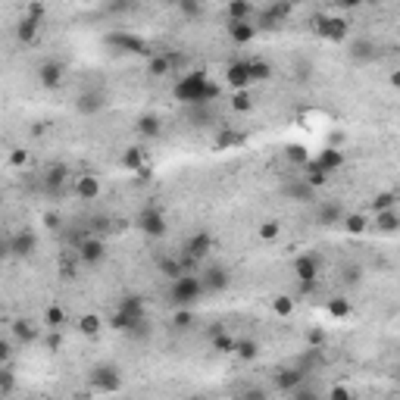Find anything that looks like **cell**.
<instances>
[{"label": "cell", "mask_w": 400, "mask_h": 400, "mask_svg": "<svg viewBox=\"0 0 400 400\" xmlns=\"http://www.w3.org/2000/svg\"><path fill=\"white\" fill-rule=\"evenodd\" d=\"M172 97L184 106H210L213 100L222 97V88L204 73V69H191L172 85Z\"/></svg>", "instance_id": "6da1fadb"}, {"label": "cell", "mask_w": 400, "mask_h": 400, "mask_svg": "<svg viewBox=\"0 0 400 400\" xmlns=\"http://www.w3.org/2000/svg\"><path fill=\"white\" fill-rule=\"evenodd\" d=\"M204 282H200V276L197 272H184V276L172 278L169 285V303L175 309H191L200 303V297H204Z\"/></svg>", "instance_id": "7a4b0ae2"}, {"label": "cell", "mask_w": 400, "mask_h": 400, "mask_svg": "<svg viewBox=\"0 0 400 400\" xmlns=\"http://www.w3.org/2000/svg\"><path fill=\"white\" fill-rule=\"evenodd\" d=\"M122 369L116 366V363H97V366L88 372V388H91L94 394H116L122 391Z\"/></svg>", "instance_id": "3957f363"}, {"label": "cell", "mask_w": 400, "mask_h": 400, "mask_svg": "<svg viewBox=\"0 0 400 400\" xmlns=\"http://www.w3.org/2000/svg\"><path fill=\"white\" fill-rule=\"evenodd\" d=\"M104 44L106 47H113V50H119V53H141V57H151V44H147L141 35H135V32H110L104 38Z\"/></svg>", "instance_id": "277c9868"}, {"label": "cell", "mask_w": 400, "mask_h": 400, "mask_svg": "<svg viewBox=\"0 0 400 400\" xmlns=\"http://www.w3.org/2000/svg\"><path fill=\"white\" fill-rule=\"evenodd\" d=\"M135 225H138L147 238H163L166 231H169V222H166L160 207H144V210L138 213V219H135Z\"/></svg>", "instance_id": "5b68a950"}, {"label": "cell", "mask_w": 400, "mask_h": 400, "mask_svg": "<svg viewBox=\"0 0 400 400\" xmlns=\"http://www.w3.org/2000/svg\"><path fill=\"white\" fill-rule=\"evenodd\" d=\"M182 250H184V266H194V263H200L213 250V235L210 231H194V235L182 244Z\"/></svg>", "instance_id": "8992f818"}, {"label": "cell", "mask_w": 400, "mask_h": 400, "mask_svg": "<svg viewBox=\"0 0 400 400\" xmlns=\"http://www.w3.org/2000/svg\"><path fill=\"white\" fill-rule=\"evenodd\" d=\"M347 19H341V16H322L319 22H316V35L325 41H335V44H341V41H347Z\"/></svg>", "instance_id": "52a82bcc"}, {"label": "cell", "mask_w": 400, "mask_h": 400, "mask_svg": "<svg viewBox=\"0 0 400 400\" xmlns=\"http://www.w3.org/2000/svg\"><path fill=\"white\" fill-rule=\"evenodd\" d=\"M35 250H38V235L32 229H16L10 235V254L16 260H28V256H35Z\"/></svg>", "instance_id": "ba28073f"}, {"label": "cell", "mask_w": 400, "mask_h": 400, "mask_svg": "<svg viewBox=\"0 0 400 400\" xmlns=\"http://www.w3.org/2000/svg\"><path fill=\"white\" fill-rule=\"evenodd\" d=\"M73 194L79 197V200H97L100 191H104V184H100L97 175H91V172H82V175H73Z\"/></svg>", "instance_id": "9c48e42d"}, {"label": "cell", "mask_w": 400, "mask_h": 400, "mask_svg": "<svg viewBox=\"0 0 400 400\" xmlns=\"http://www.w3.org/2000/svg\"><path fill=\"white\" fill-rule=\"evenodd\" d=\"M303 381H307V369H301V363L297 366H288V369H278L276 372V388L285 394H294L303 388Z\"/></svg>", "instance_id": "30bf717a"}, {"label": "cell", "mask_w": 400, "mask_h": 400, "mask_svg": "<svg viewBox=\"0 0 400 400\" xmlns=\"http://www.w3.org/2000/svg\"><path fill=\"white\" fill-rule=\"evenodd\" d=\"M75 256H79L85 266H97V263L106 256V247L100 238H82V241L75 244Z\"/></svg>", "instance_id": "8fae6325"}, {"label": "cell", "mask_w": 400, "mask_h": 400, "mask_svg": "<svg viewBox=\"0 0 400 400\" xmlns=\"http://www.w3.org/2000/svg\"><path fill=\"white\" fill-rule=\"evenodd\" d=\"M225 85L231 91H250V75H247V59H231L225 66Z\"/></svg>", "instance_id": "7c38bea8"}, {"label": "cell", "mask_w": 400, "mask_h": 400, "mask_svg": "<svg viewBox=\"0 0 400 400\" xmlns=\"http://www.w3.org/2000/svg\"><path fill=\"white\" fill-rule=\"evenodd\" d=\"M104 106H106V94L100 91V88H88V91H82L79 100H75V110H79L82 116H97Z\"/></svg>", "instance_id": "4fadbf2b"}, {"label": "cell", "mask_w": 400, "mask_h": 400, "mask_svg": "<svg viewBox=\"0 0 400 400\" xmlns=\"http://www.w3.org/2000/svg\"><path fill=\"white\" fill-rule=\"evenodd\" d=\"M200 282H204V291H207V294H219V291L229 288L231 272L225 269V266H210V269L200 272Z\"/></svg>", "instance_id": "5bb4252c"}, {"label": "cell", "mask_w": 400, "mask_h": 400, "mask_svg": "<svg viewBox=\"0 0 400 400\" xmlns=\"http://www.w3.org/2000/svg\"><path fill=\"white\" fill-rule=\"evenodd\" d=\"M294 276L301 285H316L319 282V260L313 254H301L294 260Z\"/></svg>", "instance_id": "9a60e30c"}, {"label": "cell", "mask_w": 400, "mask_h": 400, "mask_svg": "<svg viewBox=\"0 0 400 400\" xmlns=\"http://www.w3.org/2000/svg\"><path fill=\"white\" fill-rule=\"evenodd\" d=\"M38 82L44 88H59L66 82V66L59 63V59H44V63L38 66Z\"/></svg>", "instance_id": "2e32d148"}, {"label": "cell", "mask_w": 400, "mask_h": 400, "mask_svg": "<svg viewBox=\"0 0 400 400\" xmlns=\"http://www.w3.org/2000/svg\"><path fill=\"white\" fill-rule=\"evenodd\" d=\"M285 16H291V7H288V3H276V7H266L260 16H254V26H256V32H260V28L269 32V28L282 26Z\"/></svg>", "instance_id": "e0dca14e"}, {"label": "cell", "mask_w": 400, "mask_h": 400, "mask_svg": "<svg viewBox=\"0 0 400 400\" xmlns=\"http://www.w3.org/2000/svg\"><path fill=\"white\" fill-rule=\"evenodd\" d=\"M282 194L291 197V200H297V204H316V200H319V197H316V191L309 188V184L303 182L301 175L291 178V182H285V184H282Z\"/></svg>", "instance_id": "ac0fdd59"}, {"label": "cell", "mask_w": 400, "mask_h": 400, "mask_svg": "<svg viewBox=\"0 0 400 400\" xmlns=\"http://www.w3.org/2000/svg\"><path fill=\"white\" fill-rule=\"evenodd\" d=\"M225 35L235 47H247L256 41V26L254 22H225Z\"/></svg>", "instance_id": "d6986e66"}, {"label": "cell", "mask_w": 400, "mask_h": 400, "mask_svg": "<svg viewBox=\"0 0 400 400\" xmlns=\"http://www.w3.org/2000/svg\"><path fill=\"white\" fill-rule=\"evenodd\" d=\"M69 182H73V172H69V166H63V163H53L50 169L44 172V191H50V194H59Z\"/></svg>", "instance_id": "ffe728a7"}, {"label": "cell", "mask_w": 400, "mask_h": 400, "mask_svg": "<svg viewBox=\"0 0 400 400\" xmlns=\"http://www.w3.org/2000/svg\"><path fill=\"white\" fill-rule=\"evenodd\" d=\"M178 57L175 53H151V59H147V75L151 79H163V75H172V69H175Z\"/></svg>", "instance_id": "44dd1931"}, {"label": "cell", "mask_w": 400, "mask_h": 400, "mask_svg": "<svg viewBox=\"0 0 400 400\" xmlns=\"http://www.w3.org/2000/svg\"><path fill=\"white\" fill-rule=\"evenodd\" d=\"M116 313L135 316V319H147V303H144V297H138V294H125L122 301L116 303Z\"/></svg>", "instance_id": "7402d4cb"}, {"label": "cell", "mask_w": 400, "mask_h": 400, "mask_svg": "<svg viewBox=\"0 0 400 400\" xmlns=\"http://www.w3.org/2000/svg\"><path fill=\"white\" fill-rule=\"evenodd\" d=\"M254 16H256V7L247 3V0H235V3L225 7V22H254Z\"/></svg>", "instance_id": "603a6c76"}, {"label": "cell", "mask_w": 400, "mask_h": 400, "mask_svg": "<svg viewBox=\"0 0 400 400\" xmlns=\"http://www.w3.org/2000/svg\"><path fill=\"white\" fill-rule=\"evenodd\" d=\"M135 128H138L141 138H160V135H163V119H160L157 113H144V116H138Z\"/></svg>", "instance_id": "cb8c5ba5"}, {"label": "cell", "mask_w": 400, "mask_h": 400, "mask_svg": "<svg viewBox=\"0 0 400 400\" xmlns=\"http://www.w3.org/2000/svg\"><path fill=\"white\" fill-rule=\"evenodd\" d=\"M316 219H319V225H338L344 219V210H341V204L338 200H322L319 204V213H316Z\"/></svg>", "instance_id": "d4e9b609"}, {"label": "cell", "mask_w": 400, "mask_h": 400, "mask_svg": "<svg viewBox=\"0 0 400 400\" xmlns=\"http://www.w3.org/2000/svg\"><path fill=\"white\" fill-rule=\"evenodd\" d=\"M247 75H250V85H256V82H269L276 73H272L269 59L254 57V59H247Z\"/></svg>", "instance_id": "484cf974"}, {"label": "cell", "mask_w": 400, "mask_h": 400, "mask_svg": "<svg viewBox=\"0 0 400 400\" xmlns=\"http://www.w3.org/2000/svg\"><path fill=\"white\" fill-rule=\"evenodd\" d=\"M375 41L372 38H356V41H350V59H356V63H369V59H375Z\"/></svg>", "instance_id": "4316f807"}, {"label": "cell", "mask_w": 400, "mask_h": 400, "mask_svg": "<svg viewBox=\"0 0 400 400\" xmlns=\"http://www.w3.org/2000/svg\"><path fill=\"white\" fill-rule=\"evenodd\" d=\"M375 231H379V235H394V231L400 229V216H397V210H385V213H375V219L372 222Z\"/></svg>", "instance_id": "83f0119b"}, {"label": "cell", "mask_w": 400, "mask_h": 400, "mask_svg": "<svg viewBox=\"0 0 400 400\" xmlns=\"http://www.w3.org/2000/svg\"><path fill=\"white\" fill-rule=\"evenodd\" d=\"M122 166L128 172H141L144 166H151V160H147V151L144 147H128V151L122 153Z\"/></svg>", "instance_id": "f1b7e54d"}, {"label": "cell", "mask_w": 400, "mask_h": 400, "mask_svg": "<svg viewBox=\"0 0 400 400\" xmlns=\"http://www.w3.org/2000/svg\"><path fill=\"white\" fill-rule=\"evenodd\" d=\"M316 163H319L322 169L332 175V172H338L344 166V151H338V147H325V151L316 157Z\"/></svg>", "instance_id": "f546056e"}, {"label": "cell", "mask_w": 400, "mask_h": 400, "mask_svg": "<svg viewBox=\"0 0 400 400\" xmlns=\"http://www.w3.org/2000/svg\"><path fill=\"white\" fill-rule=\"evenodd\" d=\"M301 178H303V182H307V184H309V188H313V191H319L322 184L328 182V172L322 169V166L316 163V160H309V163L303 166V175H301Z\"/></svg>", "instance_id": "4dcf8cb0"}, {"label": "cell", "mask_w": 400, "mask_h": 400, "mask_svg": "<svg viewBox=\"0 0 400 400\" xmlns=\"http://www.w3.org/2000/svg\"><path fill=\"white\" fill-rule=\"evenodd\" d=\"M38 32H41V22H35V19H26V16H22V19L16 22V38H19L22 44H35V41H38Z\"/></svg>", "instance_id": "1f68e13d"}, {"label": "cell", "mask_w": 400, "mask_h": 400, "mask_svg": "<svg viewBox=\"0 0 400 400\" xmlns=\"http://www.w3.org/2000/svg\"><path fill=\"white\" fill-rule=\"evenodd\" d=\"M325 313L332 316V319H350L354 303H350L347 297H332V301H325Z\"/></svg>", "instance_id": "d6a6232c"}, {"label": "cell", "mask_w": 400, "mask_h": 400, "mask_svg": "<svg viewBox=\"0 0 400 400\" xmlns=\"http://www.w3.org/2000/svg\"><path fill=\"white\" fill-rule=\"evenodd\" d=\"M372 213H385V210H397V191H379L369 204Z\"/></svg>", "instance_id": "836d02e7"}, {"label": "cell", "mask_w": 400, "mask_h": 400, "mask_svg": "<svg viewBox=\"0 0 400 400\" xmlns=\"http://www.w3.org/2000/svg\"><path fill=\"white\" fill-rule=\"evenodd\" d=\"M75 328H79L85 338H97L100 335V328H104V322H100L97 313H85L79 322H75Z\"/></svg>", "instance_id": "e575fe53"}, {"label": "cell", "mask_w": 400, "mask_h": 400, "mask_svg": "<svg viewBox=\"0 0 400 400\" xmlns=\"http://www.w3.org/2000/svg\"><path fill=\"white\" fill-rule=\"evenodd\" d=\"M13 335L19 338L22 344H32L35 338H38V325H35L32 319H16L13 322Z\"/></svg>", "instance_id": "d590c367"}, {"label": "cell", "mask_w": 400, "mask_h": 400, "mask_svg": "<svg viewBox=\"0 0 400 400\" xmlns=\"http://www.w3.org/2000/svg\"><path fill=\"white\" fill-rule=\"evenodd\" d=\"M256 354H260V344L250 341V338H244V341H235V354H231V356L250 363V360H256Z\"/></svg>", "instance_id": "8d00e7d4"}, {"label": "cell", "mask_w": 400, "mask_h": 400, "mask_svg": "<svg viewBox=\"0 0 400 400\" xmlns=\"http://www.w3.org/2000/svg\"><path fill=\"white\" fill-rule=\"evenodd\" d=\"M341 222H344V229H347L350 235H363V231L369 229V219L363 216V213H344Z\"/></svg>", "instance_id": "74e56055"}, {"label": "cell", "mask_w": 400, "mask_h": 400, "mask_svg": "<svg viewBox=\"0 0 400 400\" xmlns=\"http://www.w3.org/2000/svg\"><path fill=\"white\" fill-rule=\"evenodd\" d=\"M229 106L235 113H250V110H254V94H250V91H231Z\"/></svg>", "instance_id": "f35d334b"}, {"label": "cell", "mask_w": 400, "mask_h": 400, "mask_svg": "<svg viewBox=\"0 0 400 400\" xmlns=\"http://www.w3.org/2000/svg\"><path fill=\"white\" fill-rule=\"evenodd\" d=\"M235 341L238 338H231L229 332H219V335H213V350H216V354H225V356H231L235 354Z\"/></svg>", "instance_id": "ab89813d"}, {"label": "cell", "mask_w": 400, "mask_h": 400, "mask_svg": "<svg viewBox=\"0 0 400 400\" xmlns=\"http://www.w3.org/2000/svg\"><path fill=\"white\" fill-rule=\"evenodd\" d=\"M160 272L169 278H178V276H184V263L175 260V256H160Z\"/></svg>", "instance_id": "60d3db41"}, {"label": "cell", "mask_w": 400, "mask_h": 400, "mask_svg": "<svg viewBox=\"0 0 400 400\" xmlns=\"http://www.w3.org/2000/svg\"><path fill=\"white\" fill-rule=\"evenodd\" d=\"M285 157H288L291 166H301V169L309 163V153H307V147H303V144H288V147H285Z\"/></svg>", "instance_id": "b9f144b4"}, {"label": "cell", "mask_w": 400, "mask_h": 400, "mask_svg": "<svg viewBox=\"0 0 400 400\" xmlns=\"http://www.w3.org/2000/svg\"><path fill=\"white\" fill-rule=\"evenodd\" d=\"M44 325H47V328H53V332H57V328H63V325H66V313H63V307L50 303V307L44 309Z\"/></svg>", "instance_id": "7bdbcfd3"}, {"label": "cell", "mask_w": 400, "mask_h": 400, "mask_svg": "<svg viewBox=\"0 0 400 400\" xmlns=\"http://www.w3.org/2000/svg\"><path fill=\"white\" fill-rule=\"evenodd\" d=\"M175 10L182 16H188V19H200V16H204V3H200V0H178Z\"/></svg>", "instance_id": "ee69618b"}, {"label": "cell", "mask_w": 400, "mask_h": 400, "mask_svg": "<svg viewBox=\"0 0 400 400\" xmlns=\"http://www.w3.org/2000/svg\"><path fill=\"white\" fill-rule=\"evenodd\" d=\"M256 235H260L263 241H276V238L282 235V222H278V219H266V222H260Z\"/></svg>", "instance_id": "f6af8a7d"}, {"label": "cell", "mask_w": 400, "mask_h": 400, "mask_svg": "<svg viewBox=\"0 0 400 400\" xmlns=\"http://www.w3.org/2000/svg\"><path fill=\"white\" fill-rule=\"evenodd\" d=\"M272 313H276V316H282V319H288V316L294 313V297L278 294L276 301H272Z\"/></svg>", "instance_id": "bcb514c9"}, {"label": "cell", "mask_w": 400, "mask_h": 400, "mask_svg": "<svg viewBox=\"0 0 400 400\" xmlns=\"http://www.w3.org/2000/svg\"><path fill=\"white\" fill-rule=\"evenodd\" d=\"M309 350H325V328H309Z\"/></svg>", "instance_id": "7dc6e473"}, {"label": "cell", "mask_w": 400, "mask_h": 400, "mask_svg": "<svg viewBox=\"0 0 400 400\" xmlns=\"http://www.w3.org/2000/svg\"><path fill=\"white\" fill-rule=\"evenodd\" d=\"M22 16H26V19H35V22H44L47 7H44V3H28L26 13H22Z\"/></svg>", "instance_id": "c3c4849f"}, {"label": "cell", "mask_w": 400, "mask_h": 400, "mask_svg": "<svg viewBox=\"0 0 400 400\" xmlns=\"http://www.w3.org/2000/svg\"><path fill=\"white\" fill-rule=\"evenodd\" d=\"M360 278H363L360 266H344V269H341V282H344V285H356Z\"/></svg>", "instance_id": "681fc988"}, {"label": "cell", "mask_w": 400, "mask_h": 400, "mask_svg": "<svg viewBox=\"0 0 400 400\" xmlns=\"http://www.w3.org/2000/svg\"><path fill=\"white\" fill-rule=\"evenodd\" d=\"M325 400H354V391H350L347 385H335L325 394Z\"/></svg>", "instance_id": "f907efd6"}, {"label": "cell", "mask_w": 400, "mask_h": 400, "mask_svg": "<svg viewBox=\"0 0 400 400\" xmlns=\"http://www.w3.org/2000/svg\"><path fill=\"white\" fill-rule=\"evenodd\" d=\"M10 166H13V169H22V166H28V151H22V147H13V153H10Z\"/></svg>", "instance_id": "816d5d0a"}, {"label": "cell", "mask_w": 400, "mask_h": 400, "mask_svg": "<svg viewBox=\"0 0 400 400\" xmlns=\"http://www.w3.org/2000/svg\"><path fill=\"white\" fill-rule=\"evenodd\" d=\"M191 322H194V316L188 309H175V316H172V325L175 328H191Z\"/></svg>", "instance_id": "f5cc1de1"}, {"label": "cell", "mask_w": 400, "mask_h": 400, "mask_svg": "<svg viewBox=\"0 0 400 400\" xmlns=\"http://www.w3.org/2000/svg\"><path fill=\"white\" fill-rule=\"evenodd\" d=\"M13 372H10V366H0V394H7L10 388H13Z\"/></svg>", "instance_id": "db71d44e"}, {"label": "cell", "mask_w": 400, "mask_h": 400, "mask_svg": "<svg viewBox=\"0 0 400 400\" xmlns=\"http://www.w3.org/2000/svg\"><path fill=\"white\" fill-rule=\"evenodd\" d=\"M10 360H13V344L0 338V366H10Z\"/></svg>", "instance_id": "11a10c76"}, {"label": "cell", "mask_w": 400, "mask_h": 400, "mask_svg": "<svg viewBox=\"0 0 400 400\" xmlns=\"http://www.w3.org/2000/svg\"><path fill=\"white\" fill-rule=\"evenodd\" d=\"M241 141V135H235V131H222L219 135V147H231V144H238Z\"/></svg>", "instance_id": "9f6ffc18"}, {"label": "cell", "mask_w": 400, "mask_h": 400, "mask_svg": "<svg viewBox=\"0 0 400 400\" xmlns=\"http://www.w3.org/2000/svg\"><path fill=\"white\" fill-rule=\"evenodd\" d=\"M241 400H269V397H266V391H263V388H247V391L241 394Z\"/></svg>", "instance_id": "6f0895ef"}, {"label": "cell", "mask_w": 400, "mask_h": 400, "mask_svg": "<svg viewBox=\"0 0 400 400\" xmlns=\"http://www.w3.org/2000/svg\"><path fill=\"white\" fill-rule=\"evenodd\" d=\"M10 256H13L10 254V235H0V263L10 260Z\"/></svg>", "instance_id": "680465c9"}, {"label": "cell", "mask_w": 400, "mask_h": 400, "mask_svg": "<svg viewBox=\"0 0 400 400\" xmlns=\"http://www.w3.org/2000/svg\"><path fill=\"white\" fill-rule=\"evenodd\" d=\"M294 400H319V397H316L313 391H303L301 388V391H294Z\"/></svg>", "instance_id": "91938a15"}, {"label": "cell", "mask_w": 400, "mask_h": 400, "mask_svg": "<svg viewBox=\"0 0 400 400\" xmlns=\"http://www.w3.org/2000/svg\"><path fill=\"white\" fill-rule=\"evenodd\" d=\"M184 400H207L204 394H191V397H184Z\"/></svg>", "instance_id": "94428289"}]
</instances>
